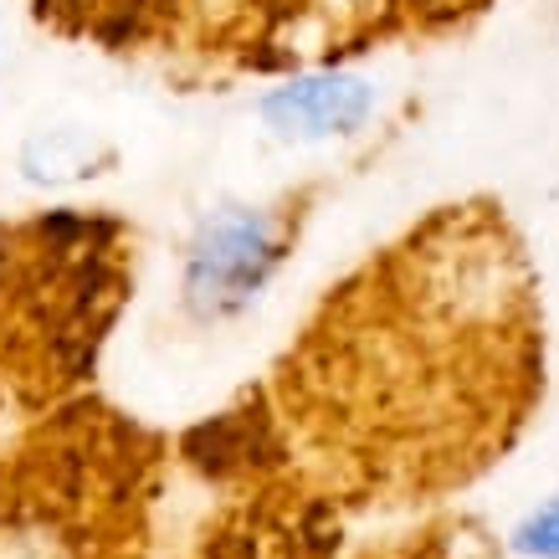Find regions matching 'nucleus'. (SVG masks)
<instances>
[{
  "mask_svg": "<svg viewBox=\"0 0 559 559\" xmlns=\"http://www.w3.org/2000/svg\"><path fill=\"white\" fill-rule=\"evenodd\" d=\"M272 262H277V226L267 216H221L190 252V304H201L205 313H231L267 283Z\"/></svg>",
  "mask_w": 559,
  "mask_h": 559,
  "instance_id": "obj_1",
  "label": "nucleus"
},
{
  "mask_svg": "<svg viewBox=\"0 0 559 559\" xmlns=\"http://www.w3.org/2000/svg\"><path fill=\"white\" fill-rule=\"evenodd\" d=\"M108 159V150L98 144V134L87 129H47L26 144V175L32 180H51V186H68L83 180Z\"/></svg>",
  "mask_w": 559,
  "mask_h": 559,
  "instance_id": "obj_4",
  "label": "nucleus"
},
{
  "mask_svg": "<svg viewBox=\"0 0 559 559\" xmlns=\"http://www.w3.org/2000/svg\"><path fill=\"white\" fill-rule=\"evenodd\" d=\"M519 549H524V555H539V559H559V498L524 519V528H519Z\"/></svg>",
  "mask_w": 559,
  "mask_h": 559,
  "instance_id": "obj_5",
  "label": "nucleus"
},
{
  "mask_svg": "<svg viewBox=\"0 0 559 559\" xmlns=\"http://www.w3.org/2000/svg\"><path fill=\"white\" fill-rule=\"evenodd\" d=\"M370 87L344 72H323V78H298V83L272 87L262 98V119L288 139H329L349 134L370 114Z\"/></svg>",
  "mask_w": 559,
  "mask_h": 559,
  "instance_id": "obj_3",
  "label": "nucleus"
},
{
  "mask_svg": "<svg viewBox=\"0 0 559 559\" xmlns=\"http://www.w3.org/2000/svg\"><path fill=\"white\" fill-rule=\"evenodd\" d=\"M0 559H108L83 498L21 477L0 488Z\"/></svg>",
  "mask_w": 559,
  "mask_h": 559,
  "instance_id": "obj_2",
  "label": "nucleus"
}]
</instances>
